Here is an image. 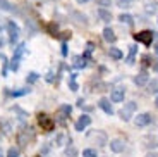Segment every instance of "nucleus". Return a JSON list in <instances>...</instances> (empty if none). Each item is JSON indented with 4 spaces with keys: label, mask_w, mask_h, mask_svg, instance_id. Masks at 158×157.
I'll return each instance as SVG.
<instances>
[{
    "label": "nucleus",
    "mask_w": 158,
    "mask_h": 157,
    "mask_svg": "<svg viewBox=\"0 0 158 157\" xmlns=\"http://www.w3.org/2000/svg\"><path fill=\"white\" fill-rule=\"evenodd\" d=\"M155 54H158V43L155 45Z\"/></svg>",
    "instance_id": "37"
},
{
    "label": "nucleus",
    "mask_w": 158,
    "mask_h": 157,
    "mask_svg": "<svg viewBox=\"0 0 158 157\" xmlns=\"http://www.w3.org/2000/svg\"><path fill=\"white\" fill-rule=\"evenodd\" d=\"M151 123V114L148 112H143V114H138V118L134 119V124L139 126V128H144Z\"/></svg>",
    "instance_id": "7"
},
{
    "label": "nucleus",
    "mask_w": 158,
    "mask_h": 157,
    "mask_svg": "<svg viewBox=\"0 0 158 157\" xmlns=\"http://www.w3.org/2000/svg\"><path fill=\"white\" fill-rule=\"evenodd\" d=\"M148 81H150V76H148L146 71H141L134 76V83L138 87H144V85H148Z\"/></svg>",
    "instance_id": "11"
},
{
    "label": "nucleus",
    "mask_w": 158,
    "mask_h": 157,
    "mask_svg": "<svg viewBox=\"0 0 158 157\" xmlns=\"http://www.w3.org/2000/svg\"><path fill=\"white\" fill-rule=\"evenodd\" d=\"M103 40L108 42V43H114L115 40H117V36H115V33H114L112 28H105V29H103Z\"/></svg>",
    "instance_id": "13"
},
{
    "label": "nucleus",
    "mask_w": 158,
    "mask_h": 157,
    "mask_svg": "<svg viewBox=\"0 0 158 157\" xmlns=\"http://www.w3.org/2000/svg\"><path fill=\"white\" fill-rule=\"evenodd\" d=\"M124 97H126V90H124V88H115V90H112V93H110V100L115 102V104L124 102Z\"/></svg>",
    "instance_id": "10"
},
{
    "label": "nucleus",
    "mask_w": 158,
    "mask_h": 157,
    "mask_svg": "<svg viewBox=\"0 0 158 157\" xmlns=\"http://www.w3.org/2000/svg\"><path fill=\"white\" fill-rule=\"evenodd\" d=\"M33 138H35V135H33V130H31V128H28V130L21 131V133L17 135V143H19L21 147H26V145H28V141L33 140Z\"/></svg>",
    "instance_id": "6"
},
{
    "label": "nucleus",
    "mask_w": 158,
    "mask_h": 157,
    "mask_svg": "<svg viewBox=\"0 0 158 157\" xmlns=\"http://www.w3.org/2000/svg\"><path fill=\"white\" fill-rule=\"evenodd\" d=\"M0 9H4V11H14L12 4L9 0H0Z\"/></svg>",
    "instance_id": "22"
},
{
    "label": "nucleus",
    "mask_w": 158,
    "mask_h": 157,
    "mask_svg": "<svg viewBox=\"0 0 158 157\" xmlns=\"http://www.w3.org/2000/svg\"><path fill=\"white\" fill-rule=\"evenodd\" d=\"M79 4H86V2H89V0H77Z\"/></svg>",
    "instance_id": "36"
},
{
    "label": "nucleus",
    "mask_w": 158,
    "mask_h": 157,
    "mask_svg": "<svg viewBox=\"0 0 158 157\" xmlns=\"http://www.w3.org/2000/svg\"><path fill=\"white\" fill-rule=\"evenodd\" d=\"M26 81L28 83H36L38 81V74H36V73H29L28 78H26Z\"/></svg>",
    "instance_id": "27"
},
{
    "label": "nucleus",
    "mask_w": 158,
    "mask_h": 157,
    "mask_svg": "<svg viewBox=\"0 0 158 157\" xmlns=\"http://www.w3.org/2000/svg\"><path fill=\"white\" fill-rule=\"evenodd\" d=\"M65 154H67V155H71V157H76V150L74 149H71V150L67 149V152H65Z\"/></svg>",
    "instance_id": "32"
},
{
    "label": "nucleus",
    "mask_w": 158,
    "mask_h": 157,
    "mask_svg": "<svg viewBox=\"0 0 158 157\" xmlns=\"http://www.w3.org/2000/svg\"><path fill=\"white\" fill-rule=\"evenodd\" d=\"M98 107L105 114H108V116H112V114H114V107H112V104H110V100H108V98H100Z\"/></svg>",
    "instance_id": "12"
},
{
    "label": "nucleus",
    "mask_w": 158,
    "mask_h": 157,
    "mask_svg": "<svg viewBox=\"0 0 158 157\" xmlns=\"http://www.w3.org/2000/svg\"><path fill=\"white\" fill-rule=\"evenodd\" d=\"M108 55H110L114 61H120L124 57V54H122V50L120 48H115V47H112V48H108Z\"/></svg>",
    "instance_id": "16"
},
{
    "label": "nucleus",
    "mask_w": 158,
    "mask_h": 157,
    "mask_svg": "<svg viewBox=\"0 0 158 157\" xmlns=\"http://www.w3.org/2000/svg\"><path fill=\"white\" fill-rule=\"evenodd\" d=\"M7 31H9V42L14 45L17 40H19V26H17L14 21H9L7 23Z\"/></svg>",
    "instance_id": "3"
},
{
    "label": "nucleus",
    "mask_w": 158,
    "mask_h": 157,
    "mask_svg": "<svg viewBox=\"0 0 158 157\" xmlns=\"http://www.w3.org/2000/svg\"><path fill=\"white\" fill-rule=\"evenodd\" d=\"M38 123H40V126H41L45 131H52L53 128H55V121H53L50 116H47V114H40Z\"/></svg>",
    "instance_id": "4"
},
{
    "label": "nucleus",
    "mask_w": 158,
    "mask_h": 157,
    "mask_svg": "<svg viewBox=\"0 0 158 157\" xmlns=\"http://www.w3.org/2000/svg\"><path fill=\"white\" fill-rule=\"evenodd\" d=\"M100 4V7H107V5H110V0H96Z\"/></svg>",
    "instance_id": "29"
},
{
    "label": "nucleus",
    "mask_w": 158,
    "mask_h": 157,
    "mask_svg": "<svg viewBox=\"0 0 158 157\" xmlns=\"http://www.w3.org/2000/svg\"><path fill=\"white\" fill-rule=\"evenodd\" d=\"M64 143H65V137H64V135H59V137H57V145H64Z\"/></svg>",
    "instance_id": "28"
},
{
    "label": "nucleus",
    "mask_w": 158,
    "mask_h": 157,
    "mask_svg": "<svg viewBox=\"0 0 158 157\" xmlns=\"http://www.w3.org/2000/svg\"><path fill=\"white\" fill-rule=\"evenodd\" d=\"M69 87H71V90H72V92L77 90V83H76V74H72V76H71V79H69Z\"/></svg>",
    "instance_id": "26"
},
{
    "label": "nucleus",
    "mask_w": 158,
    "mask_h": 157,
    "mask_svg": "<svg viewBox=\"0 0 158 157\" xmlns=\"http://www.w3.org/2000/svg\"><path fill=\"white\" fill-rule=\"evenodd\" d=\"M83 157H98V152H96L95 149H84Z\"/></svg>",
    "instance_id": "21"
},
{
    "label": "nucleus",
    "mask_w": 158,
    "mask_h": 157,
    "mask_svg": "<svg viewBox=\"0 0 158 157\" xmlns=\"http://www.w3.org/2000/svg\"><path fill=\"white\" fill-rule=\"evenodd\" d=\"M91 138H95L98 145H105V143H107V135L103 133V131H96V133H93Z\"/></svg>",
    "instance_id": "15"
},
{
    "label": "nucleus",
    "mask_w": 158,
    "mask_h": 157,
    "mask_svg": "<svg viewBox=\"0 0 158 157\" xmlns=\"http://www.w3.org/2000/svg\"><path fill=\"white\" fill-rule=\"evenodd\" d=\"M26 43H19L17 45V48L14 50V55H12V61H10V69L12 71H17L19 69V62L21 59L24 57V54H26Z\"/></svg>",
    "instance_id": "1"
},
{
    "label": "nucleus",
    "mask_w": 158,
    "mask_h": 157,
    "mask_svg": "<svg viewBox=\"0 0 158 157\" xmlns=\"http://www.w3.org/2000/svg\"><path fill=\"white\" fill-rule=\"evenodd\" d=\"M74 66L76 67H84V66H86L84 57H79V55H77V57H74Z\"/></svg>",
    "instance_id": "25"
},
{
    "label": "nucleus",
    "mask_w": 158,
    "mask_h": 157,
    "mask_svg": "<svg viewBox=\"0 0 158 157\" xmlns=\"http://www.w3.org/2000/svg\"><path fill=\"white\" fill-rule=\"evenodd\" d=\"M148 92L153 95H158V79H153V81H148Z\"/></svg>",
    "instance_id": "19"
},
{
    "label": "nucleus",
    "mask_w": 158,
    "mask_h": 157,
    "mask_svg": "<svg viewBox=\"0 0 158 157\" xmlns=\"http://www.w3.org/2000/svg\"><path fill=\"white\" fill-rule=\"evenodd\" d=\"M155 104H156V107H158V97H156V100H155Z\"/></svg>",
    "instance_id": "39"
},
{
    "label": "nucleus",
    "mask_w": 158,
    "mask_h": 157,
    "mask_svg": "<svg viewBox=\"0 0 158 157\" xmlns=\"http://www.w3.org/2000/svg\"><path fill=\"white\" fill-rule=\"evenodd\" d=\"M71 110H72V107L69 105V104H64V105H60V109H59V116H60V119L64 121L65 118H69Z\"/></svg>",
    "instance_id": "14"
},
{
    "label": "nucleus",
    "mask_w": 158,
    "mask_h": 157,
    "mask_svg": "<svg viewBox=\"0 0 158 157\" xmlns=\"http://www.w3.org/2000/svg\"><path fill=\"white\" fill-rule=\"evenodd\" d=\"M89 124H91V118L88 116V114H83V116L76 121L74 128H76V131H84V128L89 126Z\"/></svg>",
    "instance_id": "8"
},
{
    "label": "nucleus",
    "mask_w": 158,
    "mask_h": 157,
    "mask_svg": "<svg viewBox=\"0 0 158 157\" xmlns=\"http://www.w3.org/2000/svg\"><path fill=\"white\" fill-rule=\"evenodd\" d=\"M153 36H155V33H151V31H139V33H136L134 35V40L138 42V43H144V45H151V42H153Z\"/></svg>",
    "instance_id": "5"
},
{
    "label": "nucleus",
    "mask_w": 158,
    "mask_h": 157,
    "mask_svg": "<svg viewBox=\"0 0 158 157\" xmlns=\"http://www.w3.org/2000/svg\"><path fill=\"white\" fill-rule=\"evenodd\" d=\"M153 71H156V73H158V61H156V62H153Z\"/></svg>",
    "instance_id": "35"
},
{
    "label": "nucleus",
    "mask_w": 158,
    "mask_h": 157,
    "mask_svg": "<svg viewBox=\"0 0 158 157\" xmlns=\"http://www.w3.org/2000/svg\"><path fill=\"white\" fill-rule=\"evenodd\" d=\"M98 16H100V19L102 21H105V23H108V21H112V14H110V11H107V9H98Z\"/></svg>",
    "instance_id": "18"
},
{
    "label": "nucleus",
    "mask_w": 158,
    "mask_h": 157,
    "mask_svg": "<svg viewBox=\"0 0 158 157\" xmlns=\"http://www.w3.org/2000/svg\"><path fill=\"white\" fill-rule=\"evenodd\" d=\"M0 47H4V38H2V28H0Z\"/></svg>",
    "instance_id": "34"
},
{
    "label": "nucleus",
    "mask_w": 158,
    "mask_h": 157,
    "mask_svg": "<svg viewBox=\"0 0 158 157\" xmlns=\"http://www.w3.org/2000/svg\"><path fill=\"white\" fill-rule=\"evenodd\" d=\"M146 157H158V152H148Z\"/></svg>",
    "instance_id": "33"
},
{
    "label": "nucleus",
    "mask_w": 158,
    "mask_h": 157,
    "mask_svg": "<svg viewBox=\"0 0 158 157\" xmlns=\"http://www.w3.org/2000/svg\"><path fill=\"white\" fill-rule=\"evenodd\" d=\"M26 93H29L28 88H19V90H16V92H10L12 97H23V95H26Z\"/></svg>",
    "instance_id": "24"
},
{
    "label": "nucleus",
    "mask_w": 158,
    "mask_h": 157,
    "mask_svg": "<svg viewBox=\"0 0 158 157\" xmlns=\"http://www.w3.org/2000/svg\"><path fill=\"white\" fill-rule=\"evenodd\" d=\"M19 155H21V150L17 147H10L7 152V157H19Z\"/></svg>",
    "instance_id": "23"
},
{
    "label": "nucleus",
    "mask_w": 158,
    "mask_h": 157,
    "mask_svg": "<svg viewBox=\"0 0 158 157\" xmlns=\"http://www.w3.org/2000/svg\"><path fill=\"white\" fill-rule=\"evenodd\" d=\"M110 150H112V152H115V154L124 152V150H126V141L120 140V138H115V140H112V141H110Z\"/></svg>",
    "instance_id": "9"
},
{
    "label": "nucleus",
    "mask_w": 158,
    "mask_h": 157,
    "mask_svg": "<svg viewBox=\"0 0 158 157\" xmlns=\"http://www.w3.org/2000/svg\"><path fill=\"white\" fill-rule=\"evenodd\" d=\"M62 55H67V43L65 42L62 43Z\"/></svg>",
    "instance_id": "31"
},
{
    "label": "nucleus",
    "mask_w": 158,
    "mask_h": 157,
    "mask_svg": "<svg viewBox=\"0 0 158 157\" xmlns=\"http://www.w3.org/2000/svg\"><path fill=\"white\" fill-rule=\"evenodd\" d=\"M136 52H138V47H136V45H132V47H131V52H129V57H127V64H132V62H134Z\"/></svg>",
    "instance_id": "20"
},
{
    "label": "nucleus",
    "mask_w": 158,
    "mask_h": 157,
    "mask_svg": "<svg viewBox=\"0 0 158 157\" xmlns=\"http://www.w3.org/2000/svg\"><path fill=\"white\" fill-rule=\"evenodd\" d=\"M118 21L122 24H127V26H132V24H134V17L131 16V14H120V16H118Z\"/></svg>",
    "instance_id": "17"
},
{
    "label": "nucleus",
    "mask_w": 158,
    "mask_h": 157,
    "mask_svg": "<svg viewBox=\"0 0 158 157\" xmlns=\"http://www.w3.org/2000/svg\"><path fill=\"white\" fill-rule=\"evenodd\" d=\"M0 157H4V152H2V149H0Z\"/></svg>",
    "instance_id": "38"
},
{
    "label": "nucleus",
    "mask_w": 158,
    "mask_h": 157,
    "mask_svg": "<svg viewBox=\"0 0 158 157\" xmlns=\"http://www.w3.org/2000/svg\"><path fill=\"white\" fill-rule=\"evenodd\" d=\"M146 11L148 12H155V11H156V5H155V4H146Z\"/></svg>",
    "instance_id": "30"
},
{
    "label": "nucleus",
    "mask_w": 158,
    "mask_h": 157,
    "mask_svg": "<svg viewBox=\"0 0 158 157\" xmlns=\"http://www.w3.org/2000/svg\"><path fill=\"white\" fill-rule=\"evenodd\" d=\"M136 109H138V104L136 102H127V104H124V107H122V110L118 112V116H120L122 121H129V119L132 118V114L136 112Z\"/></svg>",
    "instance_id": "2"
}]
</instances>
